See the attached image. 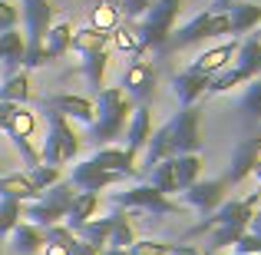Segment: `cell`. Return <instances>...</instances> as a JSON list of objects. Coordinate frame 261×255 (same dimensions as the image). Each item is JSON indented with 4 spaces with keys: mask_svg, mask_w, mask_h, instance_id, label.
Segmentation results:
<instances>
[{
    "mask_svg": "<svg viewBox=\"0 0 261 255\" xmlns=\"http://www.w3.org/2000/svg\"><path fill=\"white\" fill-rule=\"evenodd\" d=\"M96 103H93V140H119L126 133V123L129 113H133V100L122 93L119 86H106V89H96Z\"/></svg>",
    "mask_w": 261,
    "mask_h": 255,
    "instance_id": "6da1fadb",
    "label": "cell"
},
{
    "mask_svg": "<svg viewBox=\"0 0 261 255\" xmlns=\"http://www.w3.org/2000/svg\"><path fill=\"white\" fill-rule=\"evenodd\" d=\"M182 10V0H155L139 20H136V33H139L142 53H162L166 50V40L175 30V17Z\"/></svg>",
    "mask_w": 261,
    "mask_h": 255,
    "instance_id": "7a4b0ae2",
    "label": "cell"
},
{
    "mask_svg": "<svg viewBox=\"0 0 261 255\" xmlns=\"http://www.w3.org/2000/svg\"><path fill=\"white\" fill-rule=\"evenodd\" d=\"M43 120H46V140H43V146L37 149L40 163L60 169V166H66V163H73L80 156V140H76V133H73L70 120H63L60 113L43 109Z\"/></svg>",
    "mask_w": 261,
    "mask_h": 255,
    "instance_id": "3957f363",
    "label": "cell"
},
{
    "mask_svg": "<svg viewBox=\"0 0 261 255\" xmlns=\"http://www.w3.org/2000/svg\"><path fill=\"white\" fill-rule=\"evenodd\" d=\"M23 7V24H27V37H23V66H43V37L53 27V4L50 0H20Z\"/></svg>",
    "mask_w": 261,
    "mask_h": 255,
    "instance_id": "277c9868",
    "label": "cell"
},
{
    "mask_svg": "<svg viewBox=\"0 0 261 255\" xmlns=\"http://www.w3.org/2000/svg\"><path fill=\"white\" fill-rule=\"evenodd\" d=\"M73 196H76L73 186L66 182V179H60L57 186H50L46 192H40L33 202L20 205V216H23L30 225H40V229H46V225H60L66 219V209H70Z\"/></svg>",
    "mask_w": 261,
    "mask_h": 255,
    "instance_id": "5b68a950",
    "label": "cell"
},
{
    "mask_svg": "<svg viewBox=\"0 0 261 255\" xmlns=\"http://www.w3.org/2000/svg\"><path fill=\"white\" fill-rule=\"evenodd\" d=\"M228 33V13H195L185 27L172 30V37L166 40V50H185L192 43H202V40H212V37H225ZM162 50V53H166Z\"/></svg>",
    "mask_w": 261,
    "mask_h": 255,
    "instance_id": "8992f818",
    "label": "cell"
},
{
    "mask_svg": "<svg viewBox=\"0 0 261 255\" xmlns=\"http://www.w3.org/2000/svg\"><path fill=\"white\" fill-rule=\"evenodd\" d=\"M113 199H116V209H139V212H152V216H175V212H182V205L172 202L169 196H162V192L149 182L122 189V192H116Z\"/></svg>",
    "mask_w": 261,
    "mask_h": 255,
    "instance_id": "52a82bcc",
    "label": "cell"
},
{
    "mask_svg": "<svg viewBox=\"0 0 261 255\" xmlns=\"http://www.w3.org/2000/svg\"><path fill=\"white\" fill-rule=\"evenodd\" d=\"M255 209H261V192H251L245 199H231V202H222L215 212L202 219L198 225H192L189 236H205V232L218 229V225H231V222H251Z\"/></svg>",
    "mask_w": 261,
    "mask_h": 255,
    "instance_id": "ba28073f",
    "label": "cell"
},
{
    "mask_svg": "<svg viewBox=\"0 0 261 255\" xmlns=\"http://www.w3.org/2000/svg\"><path fill=\"white\" fill-rule=\"evenodd\" d=\"M198 106H185L178 109V116L166 123L169 126V143H172V156H185V153H198L202 149V126H198Z\"/></svg>",
    "mask_w": 261,
    "mask_h": 255,
    "instance_id": "9c48e42d",
    "label": "cell"
},
{
    "mask_svg": "<svg viewBox=\"0 0 261 255\" xmlns=\"http://www.w3.org/2000/svg\"><path fill=\"white\" fill-rule=\"evenodd\" d=\"M66 182L73 186L76 192H93V196H99L102 189H113V186H119V182H126V176H119V172H109V169H99L96 163H76L70 172V179Z\"/></svg>",
    "mask_w": 261,
    "mask_h": 255,
    "instance_id": "30bf717a",
    "label": "cell"
},
{
    "mask_svg": "<svg viewBox=\"0 0 261 255\" xmlns=\"http://www.w3.org/2000/svg\"><path fill=\"white\" fill-rule=\"evenodd\" d=\"M152 89H155V70L152 63L146 60H133L122 73V93L139 106V103H149L152 100Z\"/></svg>",
    "mask_w": 261,
    "mask_h": 255,
    "instance_id": "8fae6325",
    "label": "cell"
},
{
    "mask_svg": "<svg viewBox=\"0 0 261 255\" xmlns=\"http://www.w3.org/2000/svg\"><path fill=\"white\" fill-rule=\"evenodd\" d=\"M225 189H228V186H225L222 179H205V182L195 179V182L185 189V202L195 205L202 216H208V212H215L218 205L225 202Z\"/></svg>",
    "mask_w": 261,
    "mask_h": 255,
    "instance_id": "7c38bea8",
    "label": "cell"
},
{
    "mask_svg": "<svg viewBox=\"0 0 261 255\" xmlns=\"http://www.w3.org/2000/svg\"><path fill=\"white\" fill-rule=\"evenodd\" d=\"M149 136H152V109H149V103H139V106H133L129 123H126V140H129L126 149L133 156H139L146 149Z\"/></svg>",
    "mask_w": 261,
    "mask_h": 255,
    "instance_id": "4fadbf2b",
    "label": "cell"
},
{
    "mask_svg": "<svg viewBox=\"0 0 261 255\" xmlns=\"http://www.w3.org/2000/svg\"><path fill=\"white\" fill-rule=\"evenodd\" d=\"M43 109H53L60 113L63 120H76V123H93V103L86 96H73V93H57V96H46Z\"/></svg>",
    "mask_w": 261,
    "mask_h": 255,
    "instance_id": "5bb4252c",
    "label": "cell"
},
{
    "mask_svg": "<svg viewBox=\"0 0 261 255\" xmlns=\"http://www.w3.org/2000/svg\"><path fill=\"white\" fill-rule=\"evenodd\" d=\"M208 80H212V77L192 70V66H185L182 73H175V77H172V93L178 96L182 109H185V106H195V103L202 100L205 89H208Z\"/></svg>",
    "mask_w": 261,
    "mask_h": 255,
    "instance_id": "9a60e30c",
    "label": "cell"
},
{
    "mask_svg": "<svg viewBox=\"0 0 261 255\" xmlns=\"http://www.w3.org/2000/svg\"><path fill=\"white\" fill-rule=\"evenodd\" d=\"M89 163H96L99 169H109V172H119V176L133 179L139 166H136V156L129 153V149H119V146H102L96 149L93 156H89Z\"/></svg>",
    "mask_w": 261,
    "mask_h": 255,
    "instance_id": "2e32d148",
    "label": "cell"
},
{
    "mask_svg": "<svg viewBox=\"0 0 261 255\" xmlns=\"http://www.w3.org/2000/svg\"><path fill=\"white\" fill-rule=\"evenodd\" d=\"M255 163H258V136H255V140H245L242 146L235 149V156H231V166H228V172L222 176V182H225V186L245 182V176H251Z\"/></svg>",
    "mask_w": 261,
    "mask_h": 255,
    "instance_id": "e0dca14e",
    "label": "cell"
},
{
    "mask_svg": "<svg viewBox=\"0 0 261 255\" xmlns=\"http://www.w3.org/2000/svg\"><path fill=\"white\" fill-rule=\"evenodd\" d=\"M235 50H238L235 40H231V43H218V47H212V50L198 53L189 66H192V70H198V73H205V77H215V73H222L225 66L235 60Z\"/></svg>",
    "mask_w": 261,
    "mask_h": 255,
    "instance_id": "ac0fdd59",
    "label": "cell"
},
{
    "mask_svg": "<svg viewBox=\"0 0 261 255\" xmlns=\"http://www.w3.org/2000/svg\"><path fill=\"white\" fill-rule=\"evenodd\" d=\"M96 209H99V196H93V192H76V196H73V202H70V209H66V219H63L66 229L76 236L89 219L96 216Z\"/></svg>",
    "mask_w": 261,
    "mask_h": 255,
    "instance_id": "d6986e66",
    "label": "cell"
},
{
    "mask_svg": "<svg viewBox=\"0 0 261 255\" xmlns=\"http://www.w3.org/2000/svg\"><path fill=\"white\" fill-rule=\"evenodd\" d=\"M10 245L17 255H37L43 249V229L30 225V222H17L10 229Z\"/></svg>",
    "mask_w": 261,
    "mask_h": 255,
    "instance_id": "ffe728a7",
    "label": "cell"
},
{
    "mask_svg": "<svg viewBox=\"0 0 261 255\" xmlns=\"http://www.w3.org/2000/svg\"><path fill=\"white\" fill-rule=\"evenodd\" d=\"M119 216H122V209H113L106 219H89L83 229L76 232V239H83V242L96 245V249H106L109 236H113V225H116V219H119Z\"/></svg>",
    "mask_w": 261,
    "mask_h": 255,
    "instance_id": "44dd1931",
    "label": "cell"
},
{
    "mask_svg": "<svg viewBox=\"0 0 261 255\" xmlns=\"http://www.w3.org/2000/svg\"><path fill=\"white\" fill-rule=\"evenodd\" d=\"M40 192L37 186L27 179V172H10L0 176V199H13V202H33Z\"/></svg>",
    "mask_w": 261,
    "mask_h": 255,
    "instance_id": "7402d4cb",
    "label": "cell"
},
{
    "mask_svg": "<svg viewBox=\"0 0 261 255\" xmlns=\"http://www.w3.org/2000/svg\"><path fill=\"white\" fill-rule=\"evenodd\" d=\"M261 27V4H242L238 0L228 10V33H248Z\"/></svg>",
    "mask_w": 261,
    "mask_h": 255,
    "instance_id": "603a6c76",
    "label": "cell"
},
{
    "mask_svg": "<svg viewBox=\"0 0 261 255\" xmlns=\"http://www.w3.org/2000/svg\"><path fill=\"white\" fill-rule=\"evenodd\" d=\"M235 66L245 70L251 80L261 77V40L258 37H245L235 50Z\"/></svg>",
    "mask_w": 261,
    "mask_h": 255,
    "instance_id": "cb8c5ba5",
    "label": "cell"
},
{
    "mask_svg": "<svg viewBox=\"0 0 261 255\" xmlns=\"http://www.w3.org/2000/svg\"><path fill=\"white\" fill-rule=\"evenodd\" d=\"M109 43L119 53H129L133 60H142V43H139V33H136L133 20H119V27L109 33Z\"/></svg>",
    "mask_w": 261,
    "mask_h": 255,
    "instance_id": "d4e9b609",
    "label": "cell"
},
{
    "mask_svg": "<svg viewBox=\"0 0 261 255\" xmlns=\"http://www.w3.org/2000/svg\"><path fill=\"white\" fill-rule=\"evenodd\" d=\"M70 40H73V27L70 24H53L43 37V57L46 60H60L63 53H70Z\"/></svg>",
    "mask_w": 261,
    "mask_h": 255,
    "instance_id": "484cf974",
    "label": "cell"
},
{
    "mask_svg": "<svg viewBox=\"0 0 261 255\" xmlns=\"http://www.w3.org/2000/svg\"><path fill=\"white\" fill-rule=\"evenodd\" d=\"M122 20V10H119V0H93V24L96 30L102 33H113Z\"/></svg>",
    "mask_w": 261,
    "mask_h": 255,
    "instance_id": "4316f807",
    "label": "cell"
},
{
    "mask_svg": "<svg viewBox=\"0 0 261 255\" xmlns=\"http://www.w3.org/2000/svg\"><path fill=\"white\" fill-rule=\"evenodd\" d=\"M30 100V80H27V70L20 73H7L4 86H0V103H13V106H23Z\"/></svg>",
    "mask_w": 261,
    "mask_h": 255,
    "instance_id": "83f0119b",
    "label": "cell"
},
{
    "mask_svg": "<svg viewBox=\"0 0 261 255\" xmlns=\"http://www.w3.org/2000/svg\"><path fill=\"white\" fill-rule=\"evenodd\" d=\"M0 63L7 66V73H17V66L23 63V37L17 30L0 33Z\"/></svg>",
    "mask_w": 261,
    "mask_h": 255,
    "instance_id": "f1b7e54d",
    "label": "cell"
},
{
    "mask_svg": "<svg viewBox=\"0 0 261 255\" xmlns=\"http://www.w3.org/2000/svg\"><path fill=\"white\" fill-rule=\"evenodd\" d=\"M172 166H175V186H178V192H185L198 179V172H202V156H198V153L172 156Z\"/></svg>",
    "mask_w": 261,
    "mask_h": 255,
    "instance_id": "f546056e",
    "label": "cell"
},
{
    "mask_svg": "<svg viewBox=\"0 0 261 255\" xmlns=\"http://www.w3.org/2000/svg\"><path fill=\"white\" fill-rule=\"evenodd\" d=\"M106 43H109V33L96 30V27H80V30H73L70 50H76L83 57V53H93V50H106Z\"/></svg>",
    "mask_w": 261,
    "mask_h": 255,
    "instance_id": "4dcf8cb0",
    "label": "cell"
},
{
    "mask_svg": "<svg viewBox=\"0 0 261 255\" xmlns=\"http://www.w3.org/2000/svg\"><path fill=\"white\" fill-rule=\"evenodd\" d=\"M242 83H251V77L245 70H238V66H225L222 73H215V77L208 80V89H205V96H218V93H228L231 86H242Z\"/></svg>",
    "mask_w": 261,
    "mask_h": 255,
    "instance_id": "1f68e13d",
    "label": "cell"
},
{
    "mask_svg": "<svg viewBox=\"0 0 261 255\" xmlns=\"http://www.w3.org/2000/svg\"><path fill=\"white\" fill-rule=\"evenodd\" d=\"M33 129H37V116L30 113L27 106H17V113L10 116V123H7V140H30Z\"/></svg>",
    "mask_w": 261,
    "mask_h": 255,
    "instance_id": "d6a6232c",
    "label": "cell"
},
{
    "mask_svg": "<svg viewBox=\"0 0 261 255\" xmlns=\"http://www.w3.org/2000/svg\"><path fill=\"white\" fill-rule=\"evenodd\" d=\"M106 63H109V53L106 50L83 53V73H86L89 86H96V89L102 86V80H106Z\"/></svg>",
    "mask_w": 261,
    "mask_h": 255,
    "instance_id": "836d02e7",
    "label": "cell"
},
{
    "mask_svg": "<svg viewBox=\"0 0 261 255\" xmlns=\"http://www.w3.org/2000/svg\"><path fill=\"white\" fill-rule=\"evenodd\" d=\"M23 172H27V179L37 186V192H46L50 186H57L60 179H63L57 166H43V163H40V166H33V169H23Z\"/></svg>",
    "mask_w": 261,
    "mask_h": 255,
    "instance_id": "e575fe53",
    "label": "cell"
},
{
    "mask_svg": "<svg viewBox=\"0 0 261 255\" xmlns=\"http://www.w3.org/2000/svg\"><path fill=\"white\" fill-rule=\"evenodd\" d=\"M133 242H136L133 222H129L126 216H119V219H116V225H113V236H109L106 249H129V245H133Z\"/></svg>",
    "mask_w": 261,
    "mask_h": 255,
    "instance_id": "d590c367",
    "label": "cell"
},
{
    "mask_svg": "<svg viewBox=\"0 0 261 255\" xmlns=\"http://www.w3.org/2000/svg\"><path fill=\"white\" fill-rule=\"evenodd\" d=\"M20 205L23 202H13V199H0V239H7L10 236V229L20 222Z\"/></svg>",
    "mask_w": 261,
    "mask_h": 255,
    "instance_id": "8d00e7d4",
    "label": "cell"
},
{
    "mask_svg": "<svg viewBox=\"0 0 261 255\" xmlns=\"http://www.w3.org/2000/svg\"><path fill=\"white\" fill-rule=\"evenodd\" d=\"M242 113L251 116V120H261V77L251 80L248 89H245V96H242Z\"/></svg>",
    "mask_w": 261,
    "mask_h": 255,
    "instance_id": "74e56055",
    "label": "cell"
},
{
    "mask_svg": "<svg viewBox=\"0 0 261 255\" xmlns=\"http://www.w3.org/2000/svg\"><path fill=\"white\" fill-rule=\"evenodd\" d=\"M169 252H172V245L159 242V239H136L126 249V255H169Z\"/></svg>",
    "mask_w": 261,
    "mask_h": 255,
    "instance_id": "f35d334b",
    "label": "cell"
},
{
    "mask_svg": "<svg viewBox=\"0 0 261 255\" xmlns=\"http://www.w3.org/2000/svg\"><path fill=\"white\" fill-rule=\"evenodd\" d=\"M17 24H20V10H17V4H10V0H0V33L17 30Z\"/></svg>",
    "mask_w": 261,
    "mask_h": 255,
    "instance_id": "ab89813d",
    "label": "cell"
},
{
    "mask_svg": "<svg viewBox=\"0 0 261 255\" xmlns=\"http://www.w3.org/2000/svg\"><path fill=\"white\" fill-rule=\"evenodd\" d=\"M155 0H119V10H122V20H139L142 13L149 10V7H152Z\"/></svg>",
    "mask_w": 261,
    "mask_h": 255,
    "instance_id": "60d3db41",
    "label": "cell"
},
{
    "mask_svg": "<svg viewBox=\"0 0 261 255\" xmlns=\"http://www.w3.org/2000/svg\"><path fill=\"white\" fill-rule=\"evenodd\" d=\"M66 249H70V255H102V249H96V245L83 242V239H73Z\"/></svg>",
    "mask_w": 261,
    "mask_h": 255,
    "instance_id": "b9f144b4",
    "label": "cell"
},
{
    "mask_svg": "<svg viewBox=\"0 0 261 255\" xmlns=\"http://www.w3.org/2000/svg\"><path fill=\"white\" fill-rule=\"evenodd\" d=\"M13 113H17V106H13V103H0V129H7V123H10Z\"/></svg>",
    "mask_w": 261,
    "mask_h": 255,
    "instance_id": "7bdbcfd3",
    "label": "cell"
},
{
    "mask_svg": "<svg viewBox=\"0 0 261 255\" xmlns=\"http://www.w3.org/2000/svg\"><path fill=\"white\" fill-rule=\"evenodd\" d=\"M235 4H238V0H212L208 13H228V10H231Z\"/></svg>",
    "mask_w": 261,
    "mask_h": 255,
    "instance_id": "ee69618b",
    "label": "cell"
},
{
    "mask_svg": "<svg viewBox=\"0 0 261 255\" xmlns=\"http://www.w3.org/2000/svg\"><path fill=\"white\" fill-rule=\"evenodd\" d=\"M37 255H70V249H66V245H43Z\"/></svg>",
    "mask_w": 261,
    "mask_h": 255,
    "instance_id": "f6af8a7d",
    "label": "cell"
},
{
    "mask_svg": "<svg viewBox=\"0 0 261 255\" xmlns=\"http://www.w3.org/2000/svg\"><path fill=\"white\" fill-rule=\"evenodd\" d=\"M248 232L261 239V209H255V216H251V222H248Z\"/></svg>",
    "mask_w": 261,
    "mask_h": 255,
    "instance_id": "bcb514c9",
    "label": "cell"
},
{
    "mask_svg": "<svg viewBox=\"0 0 261 255\" xmlns=\"http://www.w3.org/2000/svg\"><path fill=\"white\" fill-rule=\"evenodd\" d=\"M169 255H208V252H202V249H189V245H172V252Z\"/></svg>",
    "mask_w": 261,
    "mask_h": 255,
    "instance_id": "7dc6e473",
    "label": "cell"
},
{
    "mask_svg": "<svg viewBox=\"0 0 261 255\" xmlns=\"http://www.w3.org/2000/svg\"><path fill=\"white\" fill-rule=\"evenodd\" d=\"M251 176H255V179H258V186H261V159L255 163V169H251Z\"/></svg>",
    "mask_w": 261,
    "mask_h": 255,
    "instance_id": "c3c4849f",
    "label": "cell"
},
{
    "mask_svg": "<svg viewBox=\"0 0 261 255\" xmlns=\"http://www.w3.org/2000/svg\"><path fill=\"white\" fill-rule=\"evenodd\" d=\"M102 255H126V249H102Z\"/></svg>",
    "mask_w": 261,
    "mask_h": 255,
    "instance_id": "681fc988",
    "label": "cell"
},
{
    "mask_svg": "<svg viewBox=\"0 0 261 255\" xmlns=\"http://www.w3.org/2000/svg\"><path fill=\"white\" fill-rule=\"evenodd\" d=\"M258 159H261V140H258Z\"/></svg>",
    "mask_w": 261,
    "mask_h": 255,
    "instance_id": "f907efd6",
    "label": "cell"
},
{
    "mask_svg": "<svg viewBox=\"0 0 261 255\" xmlns=\"http://www.w3.org/2000/svg\"><path fill=\"white\" fill-rule=\"evenodd\" d=\"M0 255H4V249H0Z\"/></svg>",
    "mask_w": 261,
    "mask_h": 255,
    "instance_id": "816d5d0a",
    "label": "cell"
},
{
    "mask_svg": "<svg viewBox=\"0 0 261 255\" xmlns=\"http://www.w3.org/2000/svg\"><path fill=\"white\" fill-rule=\"evenodd\" d=\"M258 40H261V33H258Z\"/></svg>",
    "mask_w": 261,
    "mask_h": 255,
    "instance_id": "f5cc1de1",
    "label": "cell"
}]
</instances>
